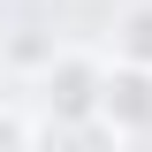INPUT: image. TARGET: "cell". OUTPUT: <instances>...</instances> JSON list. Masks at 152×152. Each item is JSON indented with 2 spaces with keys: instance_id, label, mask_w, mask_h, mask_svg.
Wrapping results in <instances>:
<instances>
[{
  "instance_id": "obj_2",
  "label": "cell",
  "mask_w": 152,
  "mask_h": 152,
  "mask_svg": "<svg viewBox=\"0 0 152 152\" xmlns=\"http://www.w3.org/2000/svg\"><path fill=\"white\" fill-rule=\"evenodd\" d=\"M99 114H107L114 137L152 129V69H145V61H122V69L99 76Z\"/></svg>"
},
{
  "instance_id": "obj_3",
  "label": "cell",
  "mask_w": 152,
  "mask_h": 152,
  "mask_svg": "<svg viewBox=\"0 0 152 152\" xmlns=\"http://www.w3.org/2000/svg\"><path fill=\"white\" fill-rule=\"evenodd\" d=\"M114 53H122V61H145V69H152V0L122 8V23H114Z\"/></svg>"
},
{
  "instance_id": "obj_4",
  "label": "cell",
  "mask_w": 152,
  "mask_h": 152,
  "mask_svg": "<svg viewBox=\"0 0 152 152\" xmlns=\"http://www.w3.org/2000/svg\"><path fill=\"white\" fill-rule=\"evenodd\" d=\"M0 145H31V122H23V114H8V107H0Z\"/></svg>"
},
{
  "instance_id": "obj_1",
  "label": "cell",
  "mask_w": 152,
  "mask_h": 152,
  "mask_svg": "<svg viewBox=\"0 0 152 152\" xmlns=\"http://www.w3.org/2000/svg\"><path fill=\"white\" fill-rule=\"evenodd\" d=\"M99 61L91 53H46V76H38V99L53 122H91L99 114Z\"/></svg>"
}]
</instances>
